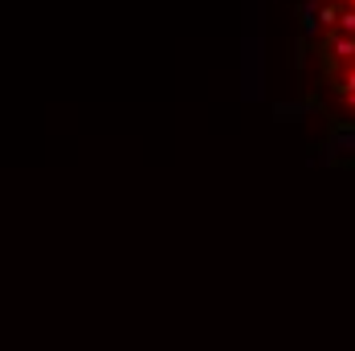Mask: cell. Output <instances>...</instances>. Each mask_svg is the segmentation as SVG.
Segmentation results:
<instances>
[{
    "label": "cell",
    "instance_id": "3",
    "mask_svg": "<svg viewBox=\"0 0 355 351\" xmlns=\"http://www.w3.org/2000/svg\"><path fill=\"white\" fill-rule=\"evenodd\" d=\"M319 25H327V29H335V25H339V8H335V4H322V8H319Z\"/></svg>",
    "mask_w": 355,
    "mask_h": 351
},
{
    "label": "cell",
    "instance_id": "1",
    "mask_svg": "<svg viewBox=\"0 0 355 351\" xmlns=\"http://www.w3.org/2000/svg\"><path fill=\"white\" fill-rule=\"evenodd\" d=\"M327 45L335 49V58H355V37H343V33H335V29H331Z\"/></svg>",
    "mask_w": 355,
    "mask_h": 351
},
{
    "label": "cell",
    "instance_id": "5",
    "mask_svg": "<svg viewBox=\"0 0 355 351\" xmlns=\"http://www.w3.org/2000/svg\"><path fill=\"white\" fill-rule=\"evenodd\" d=\"M327 4H335V8H339V4H347V0H327Z\"/></svg>",
    "mask_w": 355,
    "mask_h": 351
},
{
    "label": "cell",
    "instance_id": "6",
    "mask_svg": "<svg viewBox=\"0 0 355 351\" xmlns=\"http://www.w3.org/2000/svg\"><path fill=\"white\" fill-rule=\"evenodd\" d=\"M347 4H352V8H355V0H347Z\"/></svg>",
    "mask_w": 355,
    "mask_h": 351
},
{
    "label": "cell",
    "instance_id": "2",
    "mask_svg": "<svg viewBox=\"0 0 355 351\" xmlns=\"http://www.w3.org/2000/svg\"><path fill=\"white\" fill-rule=\"evenodd\" d=\"M339 33L355 37V8H339Z\"/></svg>",
    "mask_w": 355,
    "mask_h": 351
},
{
    "label": "cell",
    "instance_id": "4",
    "mask_svg": "<svg viewBox=\"0 0 355 351\" xmlns=\"http://www.w3.org/2000/svg\"><path fill=\"white\" fill-rule=\"evenodd\" d=\"M335 90H339V94H347V99H352V94H355V70L339 74V86H335Z\"/></svg>",
    "mask_w": 355,
    "mask_h": 351
}]
</instances>
